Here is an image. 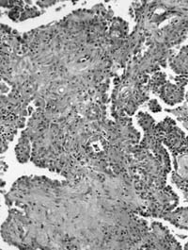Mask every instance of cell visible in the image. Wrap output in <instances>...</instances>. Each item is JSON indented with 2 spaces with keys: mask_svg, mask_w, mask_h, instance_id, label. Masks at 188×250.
I'll list each match as a JSON object with an SVG mask.
<instances>
[{
  "mask_svg": "<svg viewBox=\"0 0 188 250\" xmlns=\"http://www.w3.org/2000/svg\"><path fill=\"white\" fill-rule=\"evenodd\" d=\"M171 152L174 158L172 182L184 192V195H187L188 194V140L184 146L171 150Z\"/></svg>",
  "mask_w": 188,
  "mask_h": 250,
  "instance_id": "6da1fadb",
  "label": "cell"
},
{
  "mask_svg": "<svg viewBox=\"0 0 188 250\" xmlns=\"http://www.w3.org/2000/svg\"><path fill=\"white\" fill-rule=\"evenodd\" d=\"M185 250H188V242L185 245Z\"/></svg>",
  "mask_w": 188,
  "mask_h": 250,
  "instance_id": "ba28073f",
  "label": "cell"
},
{
  "mask_svg": "<svg viewBox=\"0 0 188 250\" xmlns=\"http://www.w3.org/2000/svg\"><path fill=\"white\" fill-rule=\"evenodd\" d=\"M29 153H30V145L28 142V137L23 134L19 144L16 146V154L20 163L27 162L29 159Z\"/></svg>",
  "mask_w": 188,
  "mask_h": 250,
  "instance_id": "5b68a950",
  "label": "cell"
},
{
  "mask_svg": "<svg viewBox=\"0 0 188 250\" xmlns=\"http://www.w3.org/2000/svg\"><path fill=\"white\" fill-rule=\"evenodd\" d=\"M171 70L178 75L188 74V45L182 47L181 51L176 56H170L169 59Z\"/></svg>",
  "mask_w": 188,
  "mask_h": 250,
  "instance_id": "277c9868",
  "label": "cell"
},
{
  "mask_svg": "<svg viewBox=\"0 0 188 250\" xmlns=\"http://www.w3.org/2000/svg\"><path fill=\"white\" fill-rule=\"evenodd\" d=\"M155 94H158L165 103L173 106L175 104L183 102L185 98V88L177 83L167 82L155 92Z\"/></svg>",
  "mask_w": 188,
  "mask_h": 250,
  "instance_id": "7a4b0ae2",
  "label": "cell"
},
{
  "mask_svg": "<svg viewBox=\"0 0 188 250\" xmlns=\"http://www.w3.org/2000/svg\"><path fill=\"white\" fill-rule=\"evenodd\" d=\"M149 109L152 112H159L162 111V107L156 99H150L149 101Z\"/></svg>",
  "mask_w": 188,
  "mask_h": 250,
  "instance_id": "52a82bcc",
  "label": "cell"
},
{
  "mask_svg": "<svg viewBox=\"0 0 188 250\" xmlns=\"http://www.w3.org/2000/svg\"><path fill=\"white\" fill-rule=\"evenodd\" d=\"M161 218L178 229L188 230V208H178L169 210L163 214Z\"/></svg>",
  "mask_w": 188,
  "mask_h": 250,
  "instance_id": "3957f363",
  "label": "cell"
},
{
  "mask_svg": "<svg viewBox=\"0 0 188 250\" xmlns=\"http://www.w3.org/2000/svg\"><path fill=\"white\" fill-rule=\"evenodd\" d=\"M137 121L144 131H149L154 127V120L146 112H139L137 115Z\"/></svg>",
  "mask_w": 188,
  "mask_h": 250,
  "instance_id": "8992f818",
  "label": "cell"
}]
</instances>
